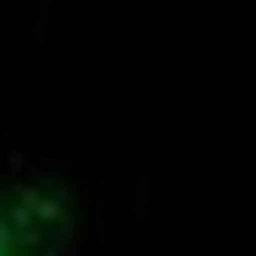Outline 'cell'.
Here are the masks:
<instances>
[{
  "label": "cell",
  "mask_w": 256,
  "mask_h": 256,
  "mask_svg": "<svg viewBox=\"0 0 256 256\" xmlns=\"http://www.w3.org/2000/svg\"><path fill=\"white\" fill-rule=\"evenodd\" d=\"M54 228H32L26 222V206L19 202L13 215V206L0 202V256H48L38 253L42 240L51 238Z\"/></svg>",
  "instance_id": "1"
}]
</instances>
